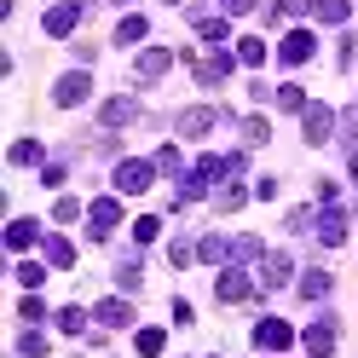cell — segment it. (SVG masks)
Returning <instances> with one entry per match:
<instances>
[{
    "label": "cell",
    "instance_id": "1",
    "mask_svg": "<svg viewBox=\"0 0 358 358\" xmlns=\"http://www.w3.org/2000/svg\"><path fill=\"white\" fill-rule=\"evenodd\" d=\"M150 179H156V162H145V156H127V162H116V191H122V196L150 191Z\"/></svg>",
    "mask_w": 358,
    "mask_h": 358
},
{
    "label": "cell",
    "instance_id": "2",
    "mask_svg": "<svg viewBox=\"0 0 358 358\" xmlns=\"http://www.w3.org/2000/svg\"><path fill=\"white\" fill-rule=\"evenodd\" d=\"M116 226H122V203H116V196H99V203L87 208V237H93V243H104Z\"/></svg>",
    "mask_w": 358,
    "mask_h": 358
},
{
    "label": "cell",
    "instance_id": "3",
    "mask_svg": "<svg viewBox=\"0 0 358 358\" xmlns=\"http://www.w3.org/2000/svg\"><path fill=\"white\" fill-rule=\"evenodd\" d=\"M87 6H93V0H64V6H52L47 17H41V29H47L52 41H64V35L81 24V12H87Z\"/></svg>",
    "mask_w": 358,
    "mask_h": 358
},
{
    "label": "cell",
    "instance_id": "4",
    "mask_svg": "<svg viewBox=\"0 0 358 358\" xmlns=\"http://www.w3.org/2000/svg\"><path fill=\"white\" fill-rule=\"evenodd\" d=\"M301 127H306V145H324L329 133L341 127V116H335L329 104H306V110H301Z\"/></svg>",
    "mask_w": 358,
    "mask_h": 358
},
{
    "label": "cell",
    "instance_id": "5",
    "mask_svg": "<svg viewBox=\"0 0 358 358\" xmlns=\"http://www.w3.org/2000/svg\"><path fill=\"white\" fill-rule=\"evenodd\" d=\"M255 347L260 352H283V347H295V329H289L283 318H260L255 324Z\"/></svg>",
    "mask_w": 358,
    "mask_h": 358
},
{
    "label": "cell",
    "instance_id": "6",
    "mask_svg": "<svg viewBox=\"0 0 358 358\" xmlns=\"http://www.w3.org/2000/svg\"><path fill=\"white\" fill-rule=\"evenodd\" d=\"M312 52H318V41H312V29H289L278 41V64H306Z\"/></svg>",
    "mask_w": 358,
    "mask_h": 358
},
{
    "label": "cell",
    "instance_id": "7",
    "mask_svg": "<svg viewBox=\"0 0 358 358\" xmlns=\"http://www.w3.org/2000/svg\"><path fill=\"white\" fill-rule=\"evenodd\" d=\"M87 93H93V81H87V70H70V76H58V87H52V104H81Z\"/></svg>",
    "mask_w": 358,
    "mask_h": 358
},
{
    "label": "cell",
    "instance_id": "8",
    "mask_svg": "<svg viewBox=\"0 0 358 358\" xmlns=\"http://www.w3.org/2000/svg\"><path fill=\"white\" fill-rule=\"evenodd\" d=\"M214 295L231 306V301H249V295H255V283L243 278V266H226V272H220V283H214Z\"/></svg>",
    "mask_w": 358,
    "mask_h": 358
},
{
    "label": "cell",
    "instance_id": "9",
    "mask_svg": "<svg viewBox=\"0 0 358 358\" xmlns=\"http://www.w3.org/2000/svg\"><path fill=\"white\" fill-rule=\"evenodd\" d=\"M191 76L203 81V87H220L231 76V52H214V58H191Z\"/></svg>",
    "mask_w": 358,
    "mask_h": 358
},
{
    "label": "cell",
    "instance_id": "10",
    "mask_svg": "<svg viewBox=\"0 0 358 358\" xmlns=\"http://www.w3.org/2000/svg\"><path fill=\"white\" fill-rule=\"evenodd\" d=\"M133 122H139V99H104L99 127H133Z\"/></svg>",
    "mask_w": 358,
    "mask_h": 358
},
{
    "label": "cell",
    "instance_id": "11",
    "mask_svg": "<svg viewBox=\"0 0 358 358\" xmlns=\"http://www.w3.org/2000/svg\"><path fill=\"white\" fill-rule=\"evenodd\" d=\"M318 243H324V249H341V243H347V214L329 208V203H324V214H318Z\"/></svg>",
    "mask_w": 358,
    "mask_h": 358
},
{
    "label": "cell",
    "instance_id": "12",
    "mask_svg": "<svg viewBox=\"0 0 358 358\" xmlns=\"http://www.w3.org/2000/svg\"><path fill=\"white\" fill-rule=\"evenodd\" d=\"M301 341H306V352H312V358H329V352H335V324H329V318L306 324V329H301Z\"/></svg>",
    "mask_w": 358,
    "mask_h": 358
},
{
    "label": "cell",
    "instance_id": "13",
    "mask_svg": "<svg viewBox=\"0 0 358 358\" xmlns=\"http://www.w3.org/2000/svg\"><path fill=\"white\" fill-rule=\"evenodd\" d=\"M289 278H295V260L289 255H266L260 260V289H283Z\"/></svg>",
    "mask_w": 358,
    "mask_h": 358
},
{
    "label": "cell",
    "instance_id": "14",
    "mask_svg": "<svg viewBox=\"0 0 358 358\" xmlns=\"http://www.w3.org/2000/svg\"><path fill=\"white\" fill-rule=\"evenodd\" d=\"M220 122V110H208V104H196V110H185L179 116V139H203V133Z\"/></svg>",
    "mask_w": 358,
    "mask_h": 358
},
{
    "label": "cell",
    "instance_id": "15",
    "mask_svg": "<svg viewBox=\"0 0 358 358\" xmlns=\"http://www.w3.org/2000/svg\"><path fill=\"white\" fill-rule=\"evenodd\" d=\"M168 64H173V52L145 47V52H139V64H133V76H139V81H156V76H168Z\"/></svg>",
    "mask_w": 358,
    "mask_h": 358
},
{
    "label": "cell",
    "instance_id": "16",
    "mask_svg": "<svg viewBox=\"0 0 358 358\" xmlns=\"http://www.w3.org/2000/svg\"><path fill=\"white\" fill-rule=\"evenodd\" d=\"M93 318H99L104 329H127V324H133V306L116 295V301H99V306H93Z\"/></svg>",
    "mask_w": 358,
    "mask_h": 358
},
{
    "label": "cell",
    "instance_id": "17",
    "mask_svg": "<svg viewBox=\"0 0 358 358\" xmlns=\"http://www.w3.org/2000/svg\"><path fill=\"white\" fill-rule=\"evenodd\" d=\"M41 255H47L52 272H70V266H76V249H70L64 237H41Z\"/></svg>",
    "mask_w": 358,
    "mask_h": 358
},
{
    "label": "cell",
    "instance_id": "18",
    "mask_svg": "<svg viewBox=\"0 0 358 358\" xmlns=\"http://www.w3.org/2000/svg\"><path fill=\"white\" fill-rule=\"evenodd\" d=\"M196 260H208V266H231V243H226V237H203V243H196Z\"/></svg>",
    "mask_w": 358,
    "mask_h": 358
},
{
    "label": "cell",
    "instance_id": "19",
    "mask_svg": "<svg viewBox=\"0 0 358 358\" xmlns=\"http://www.w3.org/2000/svg\"><path fill=\"white\" fill-rule=\"evenodd\" d=\"M29 243H41V226L35 220H12L6 226V249H29Z\"/></svg>",
    "mask_w": 358,
    "mask_h": 358
},
{
    "label": "cell",
    "instance_id": "20",
    "mask_svg": "<svg viewBox=\"0 0 358 358\" xmlns=\"http://www.w3.org/2000/svg\"><path fill=\"white\" fill-rule=\"evenodd\" d=\"M312 17H318V24H347L352 6L347 0H312Z\"/></svg>",
    "mask_w": 358,
    "mask_h": 358
},
{
    "label": "cell",
    "instance_id": "21",
    "mask_svg": "<svg viewBox=\"0 0 358 358\" xmlns=\"http://www.w3.org/2000/svg\"><path fill=\"white\" fill-rule=\"evenodd\" d=\"M196 35H203L208 47H231V29H226V17H196Z\"/></svg>",
    "mask_w": 358,
    "mask_h": 358
},
{
    "label": "cell",
    "instance_id": "22",
    "mask_svg": "<svg viewBox=\"0 0 358 358\" xmlns=\"http://www.w3.org/2000/svg\"><path fill=\"white\" fill-rule=\"evenodd\" d=\"M139 283H145V266H139V260L127 255V260L116 266V289H122V295H133V289H139Z\"/></svg>",
    "mask_w": 358,
    "mask_h": 358
},
{
    "label": "cell",
    "instance_id": "23",
    "mask_svg": "<svg viewBox=\"0 0 358 358\" xmlns=\"http://www.w3.org/2000/svg\"><path fill=\"white\" fill-rule=\"evenodd\" d=\"M249 260H266L260 237H231V266H249Z\"/></svg>",
    "mask_w": 358,
    "mask_h": 358
},
{
    "label": "cell",
    "instance_id": "24",
    "mask_svg": "<svg viewBox=\"0 0 358 358\" xmlns=\"http://www.w3.org/2000/svg\"><path fill=\"white\" fill-rule=\"evenodd\" d=\"M237 64H249V70H260V64H266V41L243 35V41H237Z\"/></svg>",
    "mask_w": 358,
    "mask_h": 358
},
{
    "label": "cell",
    "instance_id": "25",
    "mask_svg": "<svg viewBox=\"0 0 358 358\" xmlns=\"http://www.w3.org/2000/svg\"><path fill=\"white\" fill-rule=\"evenodd\" d=\"M329 289H335V278H329V272H306V278H301V295H306V301H324Z\"/></svg>",
    "mask_w": 358,
    "mask_h": 358
},
{
    "label": "cell",
    "instance_id": "26",
    "mask_svg": "<svg viewBox=\"0 0 358 358\" xmlns=\"http://www.w3.org/2000/svg\"><path fill=\"white\" fill-rule=\"evenodd\" d=\"M243 203H249V191H243V185H220V191H214V208H220V214H231V208H243Z\"/></svg>",
    "mask_w": 358,
    "mask_h": 358
},
{
    "label": "cell",
    "instance_id": "27",
    "mask_svg": "<svg viewBox=\"0 0 358 358\" xmlns=\"http://www.w3.org/2000/svg\"><path fill=\"white\" fill-rule=\"evenodd\" d=\"M191 173L203 179V185H214V179H226V156H203V162H196Z\"/></svg>",
    "mask_w": 358,
    "mask_h": 358
},
{
    "label": "cell",
    "instance_id": "28",
    "mask_svg": "<svg viewBox=\"0 0 358 358\" xmlns=\"http://www.w3.org/2000/svg\"><path fill=\"white\" fill-rule=\"evenodd\" d=\"M17 352H24V358H47V335H41V329H24V335H17Z\"/></svg>",
    "mask_w": 358,
    "mask_h": 358
},
{
    "label": "cell",
    "instance_id": "29",
    "mask_svg": "<svg viewBox=\"0 0 358 358\" xmlns=\"http://www.w3.org/2000/svg\"><path fill=\"white\" fill-rule=\"evenodd\" d=\"M145 35H150V24H145V17H122V29H116V41H127V47H139Z\"/></svg>",
    "mask_w": 358,
    "mask_h": 358
},
{
    "label": "cell",
    "instance_id": "30",
    "mask_svg": "<svg viewBox=\"0 0 358 358\" xmlns=\"http://www.w3.org/2000/svg\"><path fill=\"white\" fill-rule=\"evenodd\" d=\"M58 329H64V335H81V329H87V312H81V306H58Z\"/></svg>",
    "mask_w": 358,
    "mask_h": 358
},
{
    "label": "cell",
    "instance_id": "31",
    "mask_svg": "<svg viewBox=\"0 0 358 358\" xmlns=\"http://www.w3.org/2000/svg\"><path fill=\"white\" fill-rule=\"evenodd\" d=\"M133 237H139V243H156V237H162V220H156V214H139V220H133Z\"/></svg>",
    "mask_w": 358,
    "mask_h": 358
},
{
    "label": "cell",
    "instance_id": "32",
    "mask_svg": "<svg viewBox=\"0 0 358 358\" xmlns=\"http://www.w3.org/2000/svg\"><path fill=\"white\" fill-rule=\"evenodd\" d=\"M41 278H47L41 260H17V283H24V289H41Z\"/></svg>",
    "mask_w": 358,
    "mask_h": 358
},
{
    "label": "cell",
    "instance_id": "33",
    "mask_svg": "<svg viewBox=\"0 0 358 358\" xmlns=\"http://www.w3.org/2000/svg\"><path fill=\"white\" fill-rule=\"evenodd\" d=\"M150 162H156V173H185V162H179V150H173V145H162Z\"/></svg>",
    "mask_w": 358,
    "mask_h": 358
},
{
    "label": "cell",
    "instance_id": "34",
    "mask_svg": "<svg viewBox=\"0 0 358 358\" xmlns=\"http://www.w3.org/2000/svg\"><path fill=\"white\" fill-rule=\"evenodd\" d=\"M272 104H278V110H306V93H301V87H278Z\"/></svg>",
    "mask_w": 358,
    "mask_h": 358
},
{
    "label": "cell",
    "instance_id": "35",
    "mask_svg": "<svg viewBox=\"0 0 358 358\" xmlns=\"http://www.w3.org/2000/svg\"><path fill=\"white\" fill-rule=\"evenodd\" d=\"M243 139H249V145H266V139H272V127H266V116H249V122H243Z\"/></svg>",
    "mask_w": 358,
    "mask_h": 358
},
{
    "label": "cell",
    "instance_id": "36",
    "mask_svg": "<svg viewBox=\"0 0 358 358\" xmlns=\"http://www.w3.org/2000/svg\"><path fill=\"white\" fill-rule=\"evenodd\" d=\"M17 318H24V324H41V318H47V306H41V295H24V301H17Z\"/></svg>",
    "mask_w": 358,
    "mask_h": 358
},
{
    "label": "cell",
    "instance_id": "37",
    "mask_svg": "<svg viewBox=\"0 0 358 358\" xmlns=\"http://www.w3.org/2000/svg\"><path fill=\"white\" fill-rule=\"evenodd\" d=\"M12 162H17V168L41 162V145H35V139H17V145H12Z\"/></svg>",
    "mask_w": 358,
    "mask_h": 358
},
{
    "label": "cell",
    "instance_id": "38",
    "mask_svg": "<svg viewBox=\"0 0 358 358\" xmlns=\"http://www.w3.org/2000/svg\"><path fill=\"white\" fill-rule=\"evenodd\" d=\"M162 347H168V335H162V329H139V352H145V358H156Z\"/></svg>",
    "mask_w": 358,
    "mask_h": 358
},
{
    "label": "cell",
    "instance_id": "39",
    "mask_svg": "<svg viewBox=\"0 0 358 358\" xmlns=\"http://www.w3.org/2000/svg\"><path fill=\"white\" fill-rule=\"evenodd\" d=\"M52 220H58V226H70V220H81V203H76V196H58V208H52Z\"/></svg>",
    "mask_w": 358,
    "mask_h": 358
},
{
    "label": "cell",
    "instance_id": "40",
    "mask_svg": "<svg viewBox=\"0 0 358 358\" xmlns=\"http://www.w3.org/2000/svg\"><path fill=\"white\" fill-rule=\"evenodd\" d=\"M168 260H173V266H191V260H196V243H185V237L168 243Z\"/></svg>",
    "mask_w": 358,
    "mask_h": 358
},
{
    "label": "cell",
    "instance_id": "41",
    "mask_svg": "<svg viewBox=\"0 0 358 358\" xmlns=\"http://www.w3.org/2000/svg\"><path fill=\"white\" fill-rule=\"evenodd\" d=\"M312 220H318L312 208H295V214H289V231H312Z\"/></svg>",
    "mask_w": 358,
    "mask_h": 358
},
{
    "label": "cell",
    "instance_id": "42",
    "mask_svg": "<svg viewBox=\"0 0 358 358\" xmlns=\"http://www.w3.org/2000/svg\"><path fill=\"white\" fill-rule=\"evenodd\" d=\"M41 185L58 191V185H64V162H47V168H41Z\"/></svg>",
    "mask_w": 358,
    "mask_h": 358
},
{
    "label": "cell",
    "instance_id": "43",
    "mask_svg": "<svg viewBox=\"0 0 358 358\" xmlns=\"http://www.w3.org/2000/svg\"><path fill=\"white\" fill-rule=\"evenodd\" d=\"M220 12H226V17H243V12H255V0H220Z\"/></svg>",
    "mask_w": 358,
    "mask_h": 358
},
{
    "label": "cell",
    "instance_id": "44",
    "mask_svg": "<svg viewBox=\"0 0 358 358\" xmlns=\"http://www.w3.org/2000/svg\"><path fill=\"white\" fill-rule=\"evenodd\" d=\"M352 185H358V150H352Z\"/></svg>",
    "mask_w": 358,
    "mask_h": 358
},
{
    "label": "cell",
    "instance_id": "45",
    "mask_svg": "<svg viewBox=\"0 0 358 358\" xmlns=\"http://www.w3.org/2000/svg\"><path fill=\"white\" fill-rule=\"evenodd\" d=\"M168 6H179V0H168Z\"/></svg>",
    "mask_w": 358,
    "mask_h": 358
}]
</instances>
